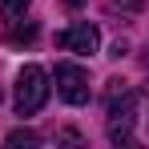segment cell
Here are the masks:
<instances>
[{
  "mask_svg": "<svg viewBox=\"0 0 149 149\" xmlns=\"http://www.w3.org/2000/svg\"><path fill=\"white\" fill-rule=\"evenodd\" d=\"M45 101H49V73L40 65H24L16 73V113L32 117V113H40Z\"/></svg>",
  "mask_w": 149,
  "mask_h": 149,
  "instance_id": "cell-1",
  "label": "cell"
},
{
  "mask_svg": "<svg viewBox=\"0 0 149 149\" xmlns=\"http://www.w3.org/2000/svg\"><path fill=\"white\" fill-rule=\"evenodd\" d=\"M56 93L69 105H85L89 101V73L81 65H73V61H61L56 65Z\"/></svg>",
  "mask_w": 149,
  "mask_h": 149,
  "instance_id": "cell-2",
  "label": "cell"
},
{
  "mask_svg": "<svg viewBox=\"0 0 149 149\" xmlns=\"http://www.w3.org/2000/svg\"><path fill=\"white\" fill-rule=\"evenodd\" d=\"M56 45L61 49H69V52H97V45H101V32H97V24H89V20H81V24H73V28H65V32H56Z\"/></svg>",
  "mask_w": 149,
  "mask_h": 149,
  "instance_id": "cell-3",
  "label": "cell"
},
{
  "mask_svg": "<svg viewBox=\"0 0 149 149\" xmlns=\"http://www.w3.org/2000/svg\"><path fill=\"white\" fill-rule=\"evenodd\" d=\"M8 40H12V45H28V40H36V20H28V24L8 20Z\"/></svg>",
  "mask_w": 149,
  "mask_h": 149,
  "instance_id": "cell-4",
  "label": "cell"
},
{
  "mask_svg": "<svg viewBox=\"0 0 149 149\" xmlns=\"http://www.w3.org/2000/svg\"><path fill=\"white\" fill-rule=\"evenodd\" d=\"M4 145H8V149H20V145H24V149H36V145H40V137H36L32 129H12V133L4 137Z\"/></svg>",
  "mask_w": 149,
  "mask_h": 149,
  "instance_id": "cell-5",
  "label": "cell"
},
{
  "mask_svg": "<svg viewBox=\"0 0 149 149\" xmlns=\"http://www.w3.org/2000/svg\"><path fill=\"white\" fill-rule=\"evenodd\" d=\"M28 12V0H4V20H20Z\"/></svg>",
  "mask_w": 149,
  "mask_h": 149,
  "instance_id": "cell-6",
  "label": "cell"
},
{
  "mask_svg": "<svg viewBox=\"0 0 149 149\" xmlns=\"http://www.w3.org/2000/svg\"><path fill=\"white\" fill-rule=\"evenodd\" d=\"M113 8H121V12H141L145 0H113Z\"/></svg>",
  "mask_w": 149,
  "mask_h": 149,
  "instance_id": "cell-7",
  "label": "cell"
},
{
  "mask_svg": "<svg viewBox=\"0 0 149 149\" xmlns=\"http://www.w3.org/2000/svg\"><path fill=\"white\" fill-rule=\"evenodd\" d=\"M81 4H85V0H65V8H81Z\"/></svg>",
  "mask_w": 149,
  "mask_h": 149,
  "instance_id": "cell-8",
  "label": "cell"
},
{
  "mask_svg": "<svg viewBox=\"0 0 149 149\" xmlns=\"http://www.w3.org/2000/svg\"><path fill=\"white\" fill-rule=\"evenodd\" d=\"M145 61H149V56H145Z\"/></svg>",
  "mask_w": 149,
  "mask_h": 149,
  "instance_id": "cell-9",
  "label": "cell"
}]
</instances>
